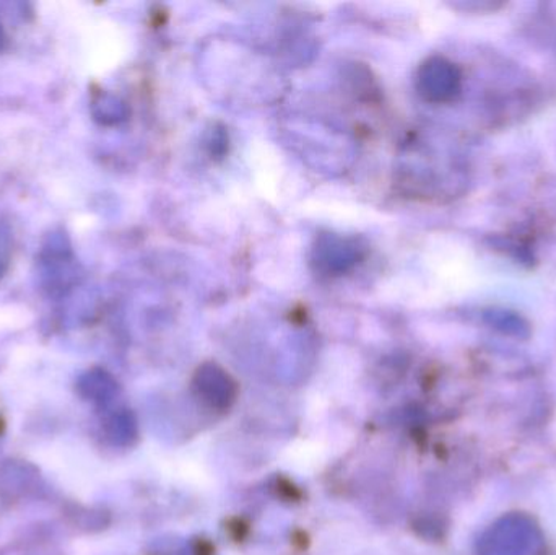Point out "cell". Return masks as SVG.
<instances>
[{
    "mask_svg": "<svg viewBox=\"0 0 556 555\" xmlns=\"http://www.w3.org/2000/svg\"><path fill=\"white\" fill-rule=\"evenodd\" d=\"M10 256V235L9 231L0 227V276L5 270Z\"/></svg>",
    "mask_w": 556,
    "mask_h": 555,
    "instance_id": "1",
    "label": "cell"
}]
</instances>
